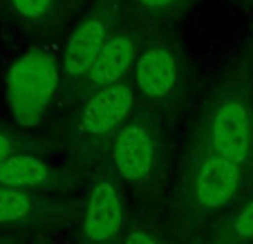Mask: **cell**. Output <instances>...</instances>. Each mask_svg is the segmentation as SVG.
<instances>
[{
    "label": "cell",
    "instance_id": "obj_1",
    "mask_svg": "<svg viewBox=\"0 0 253 244\" xmlns=\"http://www.w3.org/2000/svg\"><path fill=\"white\" fill-rule=\"evenodd\" d=\"M58 87V67L49 54L27 52L7 72V103L14 119L32 125L43 117Z\"/></svg>",
    "mask_w": 253,
    "mask_h": 244
},
{
    "label": "cell",
    "instance_id": "obj_2",
    "mask_svg": "<svg viewBox=\"0 0 253 244\" xmlns=\"http://www.w3.org/2000/svg\"><path fill=\"white\" fill-rule=\"evenodd\" d=\"M251 117L240 101H224L215 108L211 121V141L215 155L242 163L251 150Z\"/></svg>",
    "mask_w": 253,
    "mask_h": 244
},
{
    "label": "cell",
    "instance_id": "obj_3",
    "mask_svg": "<svg viewBox=\"0 0 253 244\" xmlns=\"http://www.w3.org/2000/svg\"><path fill=\"white\" fill-rule=\"evenodd\" d=\"M112 159L119 175L128 182H143L153 170L155 146L153 137L141 125H128L115 139Z\"/></svg>",
    "mask_w": 253,
    "mask_h": 244
},
{
    "label": "cell",
    "instance_id": "obj_4",
    "mask_svg": "<svg viewBox=\"0 0 253 244\" xmlns=\"http://www.w3.org/2000/svg\"><path fill=\"white\" fill-rule=\"evenodd\" d=\"M240 186V166L220 155H211L197 170L195 197L206 208H220L233 200Z\"/></svg>",
    "mask_w": 253,
    "mask_h": 244
},
{
    "label": "cell",
    "instance_id": "obj_5",
    "mask_svg": "<svg viewBox=\"0 0 253 244\" xmlns=\"http://www.w3.org/2000/svg\"><path fill=\"white\" fill-rule=\"evenodd\" d=\"M134 94L128 85L101 87L94 96L85 103L81 115V125L90 134H105L126 119V115L132 108Z\"/></svg>",
    "mask_w": 253,
    "mask_h": 244
},
{
    "label": "cell",
    "instance_id": "obj_6",
    "mask_svg": "<svg viewBox=\"0 0 253 244\" xmlns=\"http://www.w3.org/2000/svg\"><path fill=\"white\" fill-rule=\"evenodd\" d=\"M121 217H124V206L121 195L110 182H99L90 193V200L85 206V231L90 242H108L115 238L121 229Z\"/></svg>",
    "mask_w": 253,
    "mask_h": 244
},
{
    "label": "cell",
    "instance_id": "obj_7",
    "mask_svg": "<svg viewBox=\"0 0 253 244\" xmlns=\"http://www.w3.org/2000/svg\"><path fill=\"white\" fill-rule=\"evenodd\" d=\"M105 41H108V29L99 16H92V18L79 23L77 29L70 34L65 54H63L65 72L70 77H81V74L90 72Z\"/></svg>",
    "mask_w": 253,
    "mask_h": 244
},
{
    "label": "cell",
    "instance_id": "obj_8",
    "mask_svg": "<svg viewBox=\"0 0 253 244\" xmlns=\"http://www.w3.org/2000/svg\"><path fill=\"white\" fill-rule=\"evenodd\" d=\"M137 85L148 99H164L177 83V63L166 49H146L134 65Z\"/></svg>",
    "mask_w": 253,
    "mask_h": 244
},
{
    "label": "cell",
    "instance_id": "obj_9",
    "mask_svg": "<svg viewBox=\"0 0 253 244\" xmlns=\"http://www.w3.org/2000/svg\"><path fill=\"white\" fill-rule=\"evenodd\" d=\"M134 61V45L128 36L124 34H115L108 36L103 49H101L99 58L94 61L90 74V81L96 83L101 87L119 85L121 79L128 74V70L132 67Z\"/></svg>",
    "mask_w": 253,
    "mask_h": 244
},
{
    "label": "cell",
    "instance_id": "obj_10",
    "mask_svg": "<svg viewBox=\"0 0 253 244\" xmlns=\"http://www.w3.org/2000/svg\"><path fill=\"white\" fill-rule=\"evenodd\" d=\"M47 182V166L29 155H9L0 163V186L29 188Z\"/></svg>",
    "mask_w": 253,
    "mask_h": 244
},
{
    "label": "cell",
    "instance_id": "obj_11",
    "mask_svg": "<svg viewBox=\"0 0 253 244\" xmlns=\"http://www.w3.org/2000/svg\"><path fill=\"white\" fill-rule=\"evenodd\" d=\"M32 211V200L18 188L0 186V224L18 222Z\"/></svg>",
    "mask_w": 253,
    "mask_h": 244
},
{
    "label": "cell",
    "instance_id": "obj_12",
    "mask_svg": "<svg viewBox=\"0 0 253 244\" xmlns=\"http://www.w3.org/2000/svg\"><path fill=\"white\" fill-rule=\"evenodd\" d=\"M14 11L23 18H41L47 11L49 0H11Z\"/></svg>",
    "mask_w": 253,
    "mask_h": 244
},
{
    "label": "cell",
    "instance_id": "obj_13",
    "mask_svg": "<svg viewBox=\"0 0 253 244\" xmlns=\"http://www.w3.org/2000/svg\"><path fill=\"white\" fill-rule=\"evenodd\" d=\"M233 231H235L238 238H244V240L253 238V202H249L242 211L238 213L235 224H233Z\"/></svg>",
    "mask_w": 253,
    "mask_h": 244
},
{
    "label": "cell",
    "instance_id": "obj_14",
    "mask_svg": "<svg viewBox=\"0 0 253 244\" xmlns=\"http://www.w3.org/2000/svg\"><path fill=\"white\" fill-rule=\"evenodd\" d=\"M124 244H157L150 235H146V233H139V231H134V233H130L128 238H126V242Z\"/></svg>",
    "mask_w": 253,
    "mask_h": 244
},
{
    "label": "cell",
    "instance_id": "obj_15",
    "mask_svg": "<svg viewBox=\"0 0 253 244\" xmlns=\"http://www.w3.org/2000/svg\"><path fill=\"white\" fill-rule=\"evenodd\" d=\"M9 153H11V139L5 132H0V163L9 157Z\"/></svg>",
    "mask_w": 253,
    "mask_h": 244
},
{
    "label": "cell",
    "instance_id": "obj_16",
    "mask_svg": "<svg viewBox=\"0 0 253 244\" xmlns=\"http://www.w3.org/2000/svg\"><path fill=\"white\" fill-rule=\"evenodd\" d=\"M141 5L146 7H153V9H157V7H166V5H172L175 0H139Z\"/></svg>",
    "mask_w": 253,
    "mask_h": 244
},
{
    "label": "cell",
    "instance_id": "obj_17",
    "mask_svg": "<svg viewBox=\"0 0 253 244\" xmlns=\"http://www.w3.org/2000/svg\"><path fill=\"white\" fill-rule=\"evenodd\" d=\"M251 123H253V121H251Z\"/></svg>",
    "mask_w": 253,
    "mask_h": 244
}]
</instances>
